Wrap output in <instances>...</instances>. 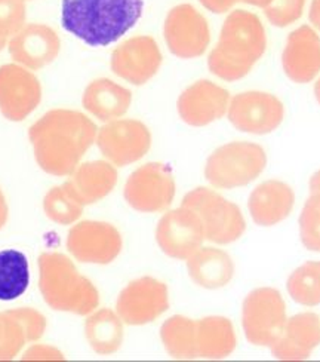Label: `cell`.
<instances>
[{
  "mask_svg": "<svg viewBox=\"0 0 320 362\" xmlns=\"http://www.w3.org/2000/svg\"><path fill=\"white\" fill-rule=\"evenodd\" d=\"M98 128L78 110L54 109L30 127L28 139L42 171L54 177H69L95 143Z\"/></svg>",
  "mask_w": 320,
  "mask_h": 362,
  "instance_id": "obj_1",
  "label": "cell"
},
{
  "mask_svg": "<svg viewBox=\"0 0 320 362\" xmlns=\"http://www.w3.org/2000/svg\"><path fill=\"white\" fill-rule=\"evenodd\" d=\"M143 0H63L61 24L93 48L109 47L140 21Z\"/></svg>",
  "mask_w": 320,
  "mask_h": 362,
  "instance_id": "obj_2",
  "label": "cell"
},
{
  "mask_svg": "<svg viewBox=\"0 0 320 362\" xmlns=\"http://www.w3.org/2000/svg\"><path fill=\"white\" fill-rule=\"evenodd\" d=\"M266 49V28L258 15L245 9L232 11L208 57L209 71L225 82L240 81L248 76Z\"/></svg>",
  "mask_w": 320,
  "mask_h": 362,
  "instance_id": "obj_3",
  "label": "cell"
},
{
  "mask_svg": "<svg viewBox=\"0 0 320 362\" xmlns=\"http://www.w3.org/2000/svg\"><path fill=\"white\" fill-rule=\"evenodd\" d=\"M39 290L51 309L88 316L97 310L100 293L86 276L79 274L71 259L61 252L39 255Z\"/></svg>",
  "mask_w": 320,
  "mask_h": 362,
  "instance_id": "obj_4",
  "label": "cell"
},
{
  "mask_svg": "<svg viewBox=\"0 0 320 362\" xmlns=\"http://www.w3.org/2000/svg\"><path fill=\"white\" fill-rule=\"evenodd\" d=\"M267 165L266 150L251 141L227 143L213 150L205 165V178L215 189L230 190L251 185Z\"/></svg>",
  "mask_w": 320,
  "mask_h": 362,
  "instance_id": "obj_5",
  "label": "cell"
},
{
  "mask_svg": "<svg viewBox=\"0 0 320 362\" xmlns=\"http://www.w3.org/2000/svg\"><path fill=\"white\" fill-rule=\"evenodd\" d=\"M199 216L206 240L217 245H228L242 238L247 229L240 208L227 201L215 190L208 187H196L189 192L182 204Z\"/></svg>",
  "mask_w": 320,
  "mask_h": 362,
  "instance_id": "obj_6",
  "label": "cell"
},
{
  "mask_svg": "<svg viewBox=\"0 0 320 362\" xmlns=\"http://www.w3.org/2000/svg\"><path fill=\"white\" fill-rule=\"evenodd\" d=\"M288 321L282 294L268 286L251 291L242 306V327L254 346H270L279 339Z\"/></svg>",
  "mask_w": 320,
  "mask_h": 362,
  "instance_id": "obj_7",
  "label": "cell"
},
{
  "mask_svg": "<svg viewBox=\"0 0 320 362\" xmlns=\"http://www.w3.org/2000/svg\"><path fill=\"white\" fill-rule=\"evenodd\" d=\"M175 192L177 185L170 165L148 162L129 175L124 196L132 209L153 214L163 213L172 205Z\"/></svg>",
  "mask_w": 320,
  "mask_h": 362,
  "instance_id": "obj_8",
  "label": "cell"
},
{
  "mask_svg": "<svg viewBox=\"0 0 320 362\" xmlns=\"http://www.w3.org/2000/svg\"><path fill=\"white\" fill-rule=\"evenodd\" d=\"M95 143L105 160L122 168L148 153L151 132L141 120L116 119L98 129Z\"/></svg>",
  "mask_w": 320,
  "mask_h": 362,
  "instance_id": "obj_9",
  "label": "cell"
},
{
  "mask_svg": "<svg viewBox=\"0 0 320 362\" xmlns=\"http://www.w3.org/2000/svg\"><path fill=\"white\" fill-rule=\"evenodd\" d=\"M163 36L167 49L182 59L202 57L211 43L206 18L190 4L177 5L167 12Z\"/></svg>",
  "mask_w": 320,
  "mask_h": 362,
  "instance_id": "obj_10",
  "label": "cell"
},
{
  "mask_svg": "<svg viewBox=\"0 0 320 362\" xmlns=\"http://www.w3.org/2000/svg\"><path fill=\"white\" fill-rule=\"evenodd\" d=\"M67 250L86 264H110L124 248L120 232L105 221L85 220L76 223L67 235Z\"/></svg>",
  "mask_w": 320,
  "mask_h": 362,
  "instance_id": "obj_11",
  "label": "cell"
},
{
  "mask_svg": "<svg viewBox=\"0 0 320 362\" xmlns=\"http://www.w3.org/2000/svg\"><path fill=\"white\" fill-rule=\"evenodd\" d=\"M170 309V291L162 281L143 276L129 282L120 291L116 313L126 325L140 327L156 321Z\"/></svg>",
  "mask_w": 320,
  "mask_h": 362,
  "instance_id": "obj_12",
  "label": "cell"
},
{
  "mask_svg": "<svg viewBox=\"0 0 320 362\" xmlns=\"http://www.w3.org/2000/svg\"><path fill=\"white\" fill-rule=\"evenodd\" d=\"M227 117L240 132L267 135L283 122L285 107L276 95L263 90H247L230 100Z\"/></svg>",
  "mask_w": 320,
  "mask_h": 362,
  "instance_id": "obj_13",
  "label": "cell"
},
{
  "mask_svg": "<svg viewBox=\"0 0 320 362\" xmlns=\"http://www.w3.org/2000/svg\"><path fill=\"white\" fill-rule=\"evenodd\" d=\"M206 240L203 224L193 209L181 205L166 211L156 228V243L163 254L175 260H187Z\"/></svg>",
  "mask_w": 320,
  "mask_h": 362,
  "instance_id": "obj_14",
  "label": "cell"
},
{
  "mask_svg": "<svg viewBox=\"0 0 320 362\" xmlns=\"http://www.w3.org/2000/svg\"><path fill=\"white\" fill-rule=\"evenodd\" d=\"M42 101V85L32 70L20 64L0 67V113L12 122H21Z\"/></svg>",
  "mask_w": 320,
  "mask_h": 362,
  "instance_id": "obj_15",
  "label": "cell"
},
{
  "mask_svg": "<svg viewBox=\"0 0 320 362\" xmlns=\"http://www.w3.org/2000/svg\"><path fill=\"white\" fill-rule=\"evenodd\" d=\"M163 62L158 42L151 36H135L112 52L113 73L135 86L146 85L153 79Z\"/></svg>",
  "mask_w": 320,
  "mask_h": 362,
  "instance_id": "obj_16",
  "label": "cell"
},
{
  "mask_svg": "<svg viewBox=\"0 0 320 362\" xmlns=\"http://www.w3.org/2000/svg\"><path fill=\"white\" fill-rule=\"evenodd\" d=\"M230 100V93L225 88L202 79L182 90L177 101V110L182 122L201 128L224 117Z\"/></svg>",
  "mask_w": 320,
  "mask_h": 362,
  "instance_id": "obj_17",
  "label": "cell"
},
{
  "mask_svg": "<svg viewBox=\"0 0 320 362\" xmlns=\"http://www.w3.org/2000/svg\"><path fill=\"white\" fill-rule=\"evenodd\" d=\"M8 49L15 63L35 71L55 62L61 40L55 30L47 24H27L11 37Z\"/></svg>",
  "mask_w": 320,
  "mask_h": 362,
  "instance_id": "obj_18",
  "label": "cell"
},
{
  "mask_svg": "<svg viewBox=\"0 0 320 362\" xmlns=\"http://www.w3.org/2000/svg\"><path fill=\"white\" fill-rule=\"evenodd\" d=\"M282 67L289 81L310 83L320 73V37L310 25L289 33L282 52Z\"/></svg>",
  "mask_w": 320,
  "mask_h": 362,
  "instance_id": "obj_19",
  "label": "cell"
},
{
  "mask_svg": "<svg viewBox=\"0 0 320 362\" xmlns=\"http://www.w3.org/2000/svg\"><path fill=\"white\" fill-rule=\"evenodd\" d=\"M320 344V318L316 313L304 312L294 315L285 324L279 339L270 349L280 361H304Z\"/></svg>",
  "mask_w": 320,
  "mask_h": 362,
  "instance_id": "obj_20",
  "label": "cell"
},
{
  "mask_svg": "<svg viewBox=\"0 0 320 362\" xmlns=\"http://www.w3.org/2000/svg\"><path fill=\"white\" fill-rule=\"evenodd\" d=\"M295 204L294 190L283 181L268 180L258 185L248 199V209L255 224L270 228L292 213Z\"/></svg>",
  "mask_w": 320,
  "mask_h": 362,
  "instance_id": "obj_21",
  "label": "cell"
},
{
  "mask_svg": "<svg viewBox=\"0 0 320 362\" xmlns=\"http://www.w3.org/2000/svg\"><path fill=\"white\" fill-rule=\"evenodd\" d=\"M67 183L83 206L93 205L109 196L117 185V171L109 160L81 163Z\"/></svg>",
  "mask_w": 320,
  "mask_h": 362,
  "instance_id": "obj_22",
  "label": "cell"
},
{
  "mask_svg": "<svg viewBox=\"0 0 320 362\" xmlns=\"http://www.w3.org/2000/svg\"><path fill=\"white\" fill-rule=\"evenodd\" d=\"M131 103V90L107 78L90 82L82 97L83 109L105 124L126 115Z\"/></svg>",
  "mask_w": 320,
  "mask_h": 362,
  "instance_id": "obj_23",
  "label": "cell"
},
{
  "mask_svg": "<svg viewBox=\"0 0 320 362\" xmlns=\"http://www.w3.org/2000/svg\"><path fill=\"white\" fill-rule=\"evenodd\" d=\"M187 262L190 279L206 290H220L230 284L235 275V264L225 251L213 247H201Z\"/></svg>",
  "mask_w": 320,
  "mask_h": 362,
  "instance_id": "obj_24",
  "label": "cell"
},
{
  "mask_svg": "<svg viewBox=\"0 0 320 362\" xmlns=\"http://www.w3.org/2000/svg\"><path fill=\"white\" fill-rule=\"evenodd\" d=\"M236 333L230 320L224 316H206L196 321L197 358L224 359L236 349Z\"/></svg>",
  "mask_w": 320,
  "mask_h": 362,
  "instance_id": "obj_25",
  "label": "cell"
},
{
  "mask_svg": "<svg viewBox=\"0 0 320 362\" xmlns=\"http://www.w3.org/2000/svg\"><path fill=\"white\" fill-rule=\"evenodd\" d=\"M85 336L95 354L113 355L124 343V321L112 309H100L88 315Z\"/></svg>",
  "mask_w": 320,
  "mask_h": 362,
  "instance_id": "obj_26",
  "label": "cell"
},
{
  "mask_svg": "<svg viewBox=\"0 0 320 362\" xmlns=\"http://www.w3.org/2000/svg\"><path fill=\"white\" fill-rule=\"evenodd\" d=\"M163 348L174 359H196V321L182 315H174L160 327Z\"/></svg>",
  "mask_w": 320,
  "mask_h": 362,
  "instance_id": "obj_27",
  "label": "cell"
},
{
  "mask_svg": "<svg viewBox=\"0 0 320 362\" xmlns=\"http://www.w3.org/2000/svg\"><path fill=\"white\" fill-rule=\"evenodd\" d=\"M30 284V269L25 254L17 250L0 251V301L21 297Z\"/></svg>",
  "mask_w": 320,
  "mask_h": 362,
  "instance_id": "obj_28",
  "label": "cell"
},
{
  "mask_svg": "<svg viewBox=\"0 0 320 362\" xmlns=\"http://www.w3.org/2000/svg\"><path fill=\"white\" fill-rule=\"evenodd\" d=\"M43 213L51 221L70 226L78 221L83 213V204L76 198L69 183L52 187L43 198Z\"/></svg>",
  "mask_w": 320,
  "mask_h": 362,
  "instance_id": "obj_29",
  "label": "cell"
},
{
  "mask_svg": "<svg viewBox=\"0 0 320 362\" xmlns=\"http://www.w3.org/2000/svg\"><path fill=\"white\" fill-rule=\"evenodd\" d=\"M286 288L301 306L320 305V262H307L295 269L286 282Z\"/></svg>",
  "mask_w": 320,
  "mask_h": 362,
  "instance_id": "obj_30",
  "label": "cell"
},
{
  "mask_svg": "<svg viewBox=\"0 0 320 362\" xmlns=\"http://www.w3.org/2000/svg\"><path fill=\"white\" fill-rule=\"evenodd\" d=\"M27 343H33V340L18 316L12 309L0 312V361L18 356Z\"/></svg>",
  "mask_w": 320,
  "mask_h": 362,
  "instance_id": "obj_31",
  "label": "cell"
},
{
  "mask_svg": "<svg viewBox=\"0 0 320 362\" xmlns=\"http://www.w3.org/2000/svg\"><path fill=\"white\" fill-rule=\"evenodd\" d=\"M301 243L309 251L320 252V193H312L300 216Z\"/></svg>",
  "mask_w": 320,
  "mask_h": 362,
  "instance_id": "obj_32",
  "label": "cell"
},
{
  "mask_svg": "<svg viewBox=\"0 0 320 362\" xmlns=\"http://www.w3.org/2000/svg\"><path fill=\"white\" fill-rule=\"evenodd\" d=\"M304 6L306 0H271L264 8V13L271 25L285 28L302 17Z\"/></svg>",
  "mask_w": 320,
  "mask_h": 362,
  "instance_id": "obj_33",
  "label": "cell"
},
{
  "mask_svg": "<svg viewBox=\"0 0 320 362\" xmlns=\"http://www.w3.org/2000/svg\"><path fill=\"white\" fill-rule=\"evenodd\" d=\"M24 24V0H0V40H8L17 35Z\"/></svg>",
  "mask_w": 320,
  "mask_h": 362,
  "instance_id": "obj_34",
  "label": "cell"
},
{
  "mask_svg": "<svg viewBox=\"0 0 320 362\" xmlns=\"http://www.w3.org/2000/svg\"><path fill=\"white\" fill-rule=\"evenodd\" d=\"M23 361H63L66 356L49 344H33L21 356Z\"/></svg>",
  "mask_w": 320,
  "mask_h": 362,
  "instance_id": "obj_35",
  "label": "cell"
},
{
  "mask_svg": "<svg viewBox=\"0 0 320 362\" xmlns=\"http://www.w3.org/2000/svg\"><path fill=\"white\" fill-rule=\"evenodd\" d=\"M201 5L212 13H225L237 4H245L247 0H199Z\"/></svg>",
  "mask_w": 320,
  "mask_h": 362,
  "instance_id": "obj_36",
  "label": "cell"
},
{
  "mask_svg": "<svg viewBox=\"0 0 320 362\" xmlns=\"http://www.w3.org/2000/svg\"><path fill=\"white\" fill-rule=\"evenodd\" d=\"M309 20L313 24V27L320 32V0H312Z\"/></svg>",
  "mask_w": 320,
  "mask_h": 362,
  "instance_id": "obj_37",
  "label": "cell"
},
{
  "mask_svg": "<svg viewBox=\"0 0 320 362\" xmlns=\"http://www.w3.org/2000/svg\"><path fill=\"white\" fill-rule=\"evenodd\" d=\"M8 216H9V208H8V202L4 192L0 190V230L5 228V224L8 221Z\"/></svg>",
  "mask_w": 320,
  "mask_h": 362,
  "instance_id": "obj_38",
  "label": "cell"
},
{
  "mask_svg": "<svg viewBox=\"0 0 320 362\" xmlns=\"http://www.w3.org/2000/svg\"><path fill=\"white\" fill-rule=\"evenodd\" d=\"M310 192L320 193V171L313 174V177L310 178Z\"/></svg>",
  "mask_w": 320,
  "mask_h": 362,
  "instance_id": "obj_39",
  "label": "cell"
},
{
  "mask_svg": "<svg viewBox=\"0 0 320 362\" xmlns=\"http://www.w3.org/2000/svg\"><path fill=\"white\" fill-rule=\"evenodd\" d=\"M271 2V0H247V5H251V6H255V8H261L264 9L268 4Z\"/></svg>",
  "mask_w": 320,
  "mask_h": 362,
  "instance_id": "obj_40",
  "label": "cell"
},
{
  "mask_svg": "<svg viewBox=\"0 0 320 362\" xmlns=\"http://www.w3.org/2000/svg\"><path fill=\"white\" fill-rule=\"evenodd\" d=\"M314 97H316L317 103L320 104V78H319V81L314 85Z\"/></svg>",
  "mask_w": 320,
  "mask_h": 362,
  "instance_id": "obj_41",
  "label": "cell"
},
{
  "mask_svg": "<svg viewBox=\"0 0 320 362\" xmlns=\"http://www.w3.org/2000/svg\"><path fill=\"white\" fill-rule=\"evenodd\" d=\"M5 45H6V40H0V51L5 48Z\"/></svg>",
  "mask_w": 320,
  "mask_h": 362,
  "instance_id": "obj_42",
  "label": "cell"
}]
</instances>
